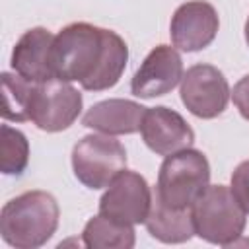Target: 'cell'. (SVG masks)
Wrapping results in <instances>:
<instances>
[{"mask_svg": "<svg viewBox=\"0 0 249 249\" xmlns=\"http://www.w3.org/2000/svg\"><path fill=\"white\" fill-rule=\"evenodd\" d=\"M58 202L47 191H27L2 206L0 235L16 249L45 245L58 228Z\"/></svg>", "mask_w": 249, "mask_h": 249, "instance_id": "cell-1", "label": "cell"}, {"mask_svg": "<svg viewBox=\"0 0 249 249\" xmlns=\"http://www.w3.org/2000/svg\"><path fill=\"white\" fill-rule=\"evenodd\" d=\"M105 53V29L86 21L62 27L51 45L53 76L82 86L95 74Z\"/></svg>", "mask_w": 249, "mask_h": 249, "instance_id": "cell-2", "label": "cell"}, {"mask_svg": "<svg viewBox=\"0 0 249 249\" xmlns=\"http://www.w3.org/2000/svg\"><path fill=\"white\" fill-rule=\"evenodd\" d=\"M191 216L195 233L222 247L235 245L247 222V212L226 185H208L191 206Z\"/></svg>", "mask_w": 249, "mask_h": 249, "instance_id": "cell-3", "label": "cell"}, {"mask_svg": "<svg viewBox=\"0 0 249 249\" xmlns=\"http://www.w3.org/2000/svg\"><path fill=\"white\" fill-rule=\"evenodd\" d=\"M210 185V165L202 152L187 148L165 156L160 165L156 195L171 208H191Z\"/></svg>", "mask_w": 249, "mask_h": 249, "instance_id": "cell-4", "label": "cell"}, {"mask_svg": "<svg viewBox=\"0 0 249 249\" xmlns=\"http://www.w3.org/2000/svg\"><path fill=\"white\" fill-rule=\"evenodd\" d=\"M126 167V150L111 134H88L72 150L76 179L88 189L107 187Z\"/></svg>", "mask_w": 249, "mask_h": 249, "instance_id": "cell-5", "label": "cell"}, {"mask_svg": "<svg viewBox=\"0 0 249 249\" xmlns=\"http://www.w3.org/2000/svg\"><path fill=\"white\" fill-rule=\"evenodd\" d=\"M82 111V93L64 80L51 78L35 84L29 121L45 132L66 130Z\"/></svg>", "mask_w": 249, "mask_h": 249, "instance_id": "cell-6", "label": "cell"}, {"mask_svg": "<svg viewBox=\"0 0 249 249\" xmlns=\"http://www.w3.org/2000/svg\"><path fill=\"white\" fill-rule=\"evenodd\" d=\"M152 196L154 193L140 173L123 169L99 198V214L123 224H144L152 206Z\"/></svg>", "mask_w": 249, "mask_h": 249, "instance_id": "cell-7", "label": "cell"}, {"mask_svg": "<svg viewBox=\"0 0 249 249\" xmlns=\"http://www.w3.org/2000/svg\"><path fill=\"white\" fill-rule=\"evenodd\" d=\"M231 91L226 76L212 64H195L181 78V101L200 119H214L224 113Z\"/></svg>", "mask_w": 249, "mask_h": 249, "instance_id": "cell-8", "label": "cell"}, {"mask_svg": "<svg viewBox=\"0 0 249 249\" xmlns=\"http://www.w3.org/2000/svg\"><path fill=\"white\" fill-rule=\"evenodd\" d=\"M218 27L220 19L216 8L204 0H191L173 12L169 35L173 47L185 53H195L214 41Z\"/></svg>", "mask_w": 249, "mask_h": 249, "instance_id": "cell-9", "label": "cell"}, {"mask_svg": "<svg viewBox=\"0 0 249 249\" xmlns=\"http://www.w3.org/2000/svg\"><path fill=\"white\" fill-rule=\"evenodd\" d=\"M183 60L169 45H158L148 53L130 82V91L136 97L152 99L169 93L183 78Z\"/></svg>", "mask_w": 249, "mask_h": 249, "instance_id": "cell-10", "label": "cell"}, {"mask_svg": "<svg viewBox=\"0 0 249 249\" xmlns=\"http://www.w3.org/2000/svg\"><path fill=\"white\" fill-rule=\"evenodd\" d=\"M140 134L144 144L158 156H171L191 148L195 142V132L189 123L177 111L161 105L146 109Z\"/></svg>", "mask_w": 249, "mask_h": 249, "instance_id": "cell-11", "label": "cell"}, {"mask_svg": "<svg viewBox=\"0 0 249 249\" xmlns=\"http://www.w3.org/2000/svg\"><path fill=\"white\" fill-rule=\"evenodd\" d=\"M54 35L45 27L27 29L14 45L10 64L14 72L31 80L45 82L54 78L51 70V45Z\"/></svg>", "mask_w": 249, "mask_h": 249, "instance_id": "cell-12", "label": "cell"}, {"mask_svg": "<svg viewBox=\"0 0 249 249\" xmlns=\"http://www.w3.org/2000/svg\"><path fill=\"white\" fill-rule=\"evenodd\" d=\"M146 107L130 99H105L91 105L82 117V124L103 134H132L140 130Z\"/></svg>", "mask_w": 249, "mask_h": 249, "instance_id": "cell-13", "label": "cell"}, {"mask_svg": "<svg viewBox=\"0 0 249 249\" xmlns=\"http://www.w3.org/2000/svg\"><path fill=\"white\" fill-rule=\"evenodd\" d=\"M144 224L148 233L161 243H183L195 235L191 208H171L156 193Z\"/></svg>", "mask_w": 249, "mask_h": 249, "instance_id": "cell-14", "label": "cell"}, {"mask_svg": "<svg viewBox=\"0 0 249 249\" xmlns=\"http://www.w3.org/2000/svg\"><path fill=\"white\" fill-rule=\"evenodd\" d=\"M82 243L89 249H130L134 247V228L132 224L97 214L88 220L82 231Z\"/></svg>", "mask_w": 249, "mask_h": 249, "instance_id": "cell-15", "label": "cell"}, {"mask_svg": "<svg viewBox=\"0 0 249 249\" xmlns=\"http://www.w3.org/2000/svg\"><path fill=\"white\" fill-rule=\"evenodd\" d=\"M126 60H128V49H126L124 39L119 33H115L111 29H105L103 58H101L95 74L82 88L88 89V91H101V89L113 88L119 82V78L123 76Z\"/></svg>", "mask_w": 249, "mask_h": 249, "instance_id": "cell-16", "label": "cell"}, {"mask_svg": "<svg viewBox=\"0 0 249 249\" xmlns=\"http://www.w3.org/2000/svg\"><path fill=\"white\" fill-rule=\"evenodd\" d=\"M35 84L18 72H2L0 76V97H2V117L6 121H29L31 99L35 91Z\"/></svg>", "mask_w": 249, "mask_h": 249, "instance_id": "cell-17", "label": "cell"}, {"mask_svg": "<svg viewBox=\"0 0 249 249\" xmlns=\"http://www.w3.org/2000/svg\"><path fill=\"white\" fill-rule=\"evenodd\" d=\"M29 163V142L25 134L10 124L0 126V171L4 175H21Z\"/></svg>", "mask_w": 249, "mask_h": 249, "instance_id": "cell-18", "label": "cell"}, {"mask_svg": "<svg viewBox=\"0 0 249 249\" xmlns=\"http://www.w3.org/2000/svg\"><path fill=\"white\" fill-rule=\"evenodd\" d=\"M233 196L241 204V208L249 214V160L241 161L233 173H231V185H230Z\"/></svg>", "mask_w": 249, "mask_h": 249, "instance_id": "cell-19", "label": "cell"}, {"mask_svg": "<svg viewBox=\"0 0 249 249\" xmlns=\"http://www.w3.org/2000/svg\"><path fill=\"white\" fill-rule=\"evenodd\" d=\"M231 99H233V105L237 107L239 115H241L245 121H249V74L243 76V78L233 86Z\"/></svg>", "mask_w": 249, "mask_h": 249, "instance_id": "cell-20", "label": "cell"}, {"mask_svg": "<svg viewBox=\"0 0 249 249\" xmlns=\"http://www.w3.org/2000/svg\"><path fill=\"white\" fill-rule=\"evenodd\" d=\"M245 43H247V47H249V18H247V21H245Z\"/></svg>", "mask_w": 249, "mask_h": 249, "instance_id": "cell-21", "label": "cell"}]
</instances>
